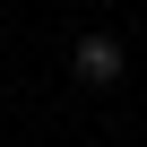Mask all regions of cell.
I'll return each mask as SVG.
<instances>
[{
    "label": "cell",
    "instance_id": "7a4b0ae2",
    "mask_svg": "<svg viewBox=\"0 0 147 147\" xmlns=\"http://www.w3.org/2000/svg\"><path fill=\"white\" fill-rule=\"evenodd\" d=\"M87 9H95V0H87Z\"/></svg>",
    "mask_w": 147,
    "mask_h": 147
},
{
    "label": "cell",
    "instance_id": "6da1fadb",
    "mask_svg": "<svg viewBox=\"0 0 147 147\" xmlns=\"http://www.w3.org/2000/svg\"><path fill=\"white\" fill-rule=\"evenodd\" d=\"M69 69H78V87H113L121 69H130V52H121L113 35H78V52H69Z\"/></svg>",
    "mask_w": 147,
    "mask_h": 147
}]
</instances>
